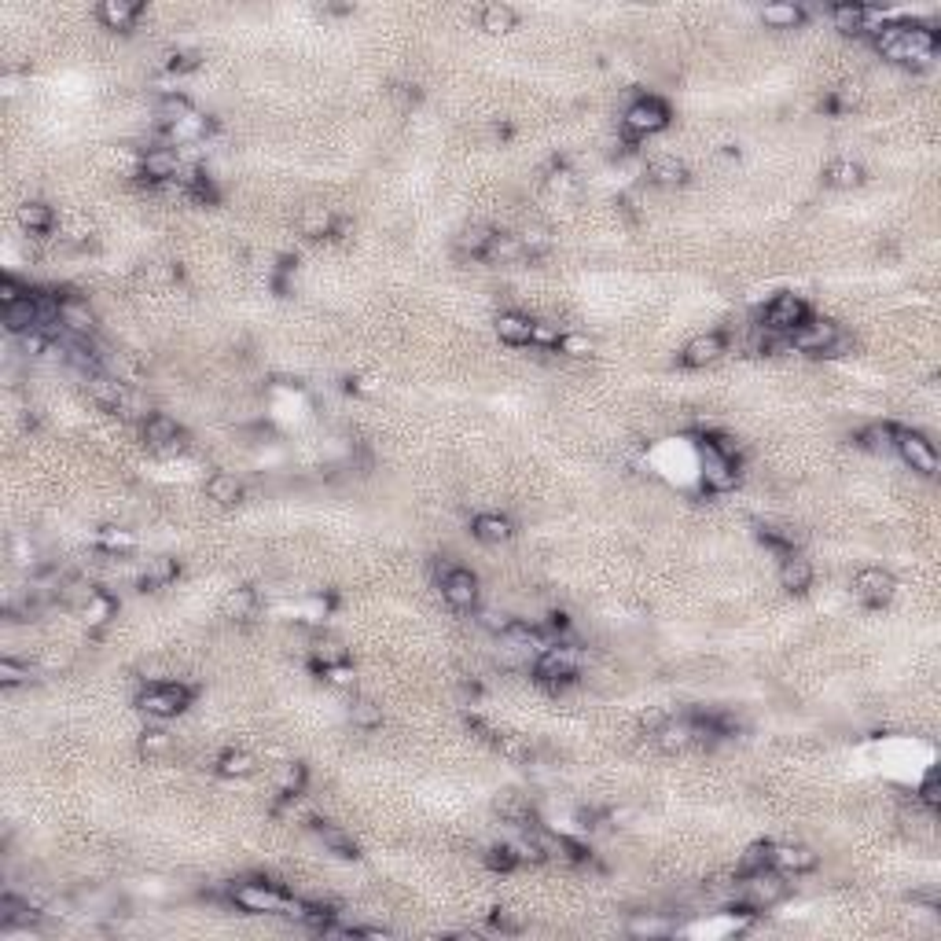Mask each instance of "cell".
Here are the masks:
<instances>
[{"instance_id":"48","label":"cell","mask_w":941,"mask_h":941,"mask_svg":"<svg viewBox=\"0 0 941 941\" xmlns=\"http://www.w3.org/2000/svg\"><path fill=\"white\" fill-rule=\"evenodd\" d=\"M515 258H526L522 247H519V236H497L493 247H490V254H486V261H497V265L515 261Z\"/></svg>"},{"instance_id":"43","label":"cell","mask_w":941,"mask_h":941,"mask_svg":"<svg viewBox=\"0 0 941 941\" xmlns=\"http://www.w3.org/2000/svg\"><path fill=\"white\" fill-rule=\"evenodd\" d=\"M519 247H522L526 258H541V254L551 250V232L544 225H530V228L519 232Z\"/></svg>"},{"instance_id":"44","label":"cell","mask_w":941,"mask_h":941,"mask_svg":"<svg viewBox=\"0 0 941 941\" xmlns=\"http://www.w3.org/2000/svg\"><path fill=\"white\" fill-rule=\"evenodd\" d=\"M34 681V670L19 658H0V688H23Z\"/></svg>"},{"instance_id":"7","label":"cell","mask_w":941,"mask_h":941,"mask_svg":"<svg viewBox=\"0 0 941 941\" xmlns=\"http://www.w3.org/2000/svg\"><path fill=\"white\" fill-rule=\"evenodd\" d=\"M842 339V328L835 320H824V317H809L805 324H798L791 335H787V346L794 353H809V357H827V349Z\"/></svg>"},{"instance_id":"52","label":"cell","mask_w":941,"mask_h":941,"mask_svg":"<svg viewBox=\"0 0 941 941\" xmlns=\"http://www.w3.org/2000/svg\"><path fill=\"white\" fill-rule=\"evenodd\" d=\"M919 802L934 813V809H941V787H937V769H930L926 776H923V784H919Z\"/></svg>"},{"instance_id":"10","label":"cell","mask_w":941,"mask_h":941,"mask_svg":"<svg viewBox=\"0 0 941 941\" xmlns=\"http://www.w3.org/2000/svg\"><path fill=\"white\" fill-rule=\"evenodd\" d=\"M813 313H809V306H805V298L802 295H791V291H784V295H776L769 306H765V313H762V328L765 331H776V335H791L798 324H805Z\"/></svg>"},{"instance_id":"38","label":"cell","mask_w":941,"mask_h":941,"mask_svg":"<svg viewBox=\"0 0 941 941\" xmlns=\"http://www.w3.org/2000/svg\"><path fill=\"white\" fill-rule=\"evenodd\" d=\"M479 23H482L486 34H511L515 23H519V15H515V8H508V5H486L482 15H479Z\"/></svg>"},{"instance_id":"11","label":"cell","mask_w":941,"mask_h":941,"mask_svg":"<svg viewBox=\"0 0 941 941\" xmlns=\"http://www.w3.org/2000/svg\"><path fill=\"white\" fill-rule=\"evenodd\" d=\"M441 596L452 611H479V600H482V589H479V578L463 571V567H452L449 578H441Z\"/></svg>"},{"instance_id":"13","label":"cell","mask_w":941,"mask_h":941,"mask_svg":"<svg viewBox=\"0 0 941 941\" xmlns=\"http://www.w3.org/2000/svg\"><path fill=\"white\" fill-rule=\"evenodd\" d=\"M894 592H897V582H894V574L883 571V567H868V571H861V574L854 578V596H857L865 607H883V603L894 600Z\"/></svg>"},{"instance_id":"40","label":"cell","mask_w":941,"mask_h":941,"mask_svg":"<svg viewBox=\"0 0 941 941\" xmlns=\"http://www.w3.org/2000/svg\"><path fill=\"white\" fill-rule=\"evenodd\" d=\"M192 111H196L192 100L180 96V92H166V96L158 100V122H162V126H177V122H184Z\"/></svg>"},{"instance_id":"28","label":"cell","mask_w":941,"mask_h":941,"mask_svg":"<svg viewBox=\"0 0 941 941\" xmlns=\"http://www.w3.org/2000/svg\"><path fill=\"white\" fill-rule=\"evenodd\" d=\"M207 497L218 504V508H236L243 501V482L228 470H218V475L207 479Z\"/></svg>"},{"instance_id":"3","label":"cell","mask_w":941,"mask_h":941,"mask_svg":"<svg viewBox=\"0 0 941 941\" xmlns=\"http://www.w3.org/2000/svg\"><path fill=\"white\" fill-rule=\"evenodd\" d=\"M228 897H232L236 908H243L250 916H288V908H291V897L284 890H276L272 883H265V879L236 883L228 890Z\"/></svg>"},{"instance_id":"45","label":"cell","mask_w":941,"mask_h":941,"mask_svg":"<svg viewBox=\"0 0 941 941\" xmlns=\"http://www.w3.org/2000/svg\"><path fill=\"white\" fill-rule=\"evenodd\" d=\"M559 339H562V328H559L555 320H533L530 346H533L537 353H548V349H555V346H559Z\"/></svg>"},{"instance_id":"26","label":"cell","mask_w":941,"mask_h":941,"mask_svg":"<svg viewBox=\"0 0 941 941\" xmlns=\"http://www.w3.org/2000/svg\"><path fill=\"white\" fill-rule=\"evenodd\" d=\"M470 533H475L482 544H504V541H511L515 526H511V519H508V515L486 511V515H479L475 522H470Z\"/></svg>"},{"instance_id":"58","label":"cell","mask_w":941,"mask_h":941,"mask_svg":"<svg viewBox=\"0 0 941 941\" xmlns=\"http://www.w3.org/2000/svg\"><path fill=\"white\" fill-rule=\"evenodd\" d=\"M324 673H328V681H331L335 688H353V684H357V677H353L349 663H346V666H331V670H324Z\"/></svg>"},{"instance_id":"29","label":"cell","mask_w":941,"mask_h":941,"mask_svg":"<svg viewBox=\"0 0 941 941\" xmlns=\"http://www.w3.org/2000/svg\"><path fill=\"white\" fill-rule=\"evenodd\" d=\"M19 225L30 232V236H48L56 228V210L48 203H23L19 207Z\"/></svg>"},{"instance_id":"30","label":"cell","mask_w":941,"mask_h":941,"mask_svg":"<svg viewBox=\"0 0 941 941\" xmlns=\"http://www.w3.org/2000/svg\"><path fill=\"white\" fill-rule=\"evenodd\" d=\"M88 394H92V401L96 405H104V409H122L126 405V398H129V390L118 383V379H111V375H96V379H88Z\"/></svg>"},{"instance_id":"19","label":"cell","mask_w":941,"mask_h":941,"mask_svg":"<svg viewBox=\"0 0 941 941\" xmlns=\"http://www.w3.org/2000/svg\"><path fill=\"white\" fill-rule=\"evenodd\" d=\"M813 578H816V571H813V562H809L805 555L791 551V555L780 559V585H784L787 592H794V596L809 592V589H813Z\"/></svg>"},{"instance_id":"55","label":"cell","mask_w":941,"mask_h":941,"mask_svg":"<svg viewBox=\"0 0 941 941\" xmlns=\"http://www.w3.org/2000/svg\"><path fill=\"white\" fill-rule=\"evenodd\" d=\"M493 926H497L501 934H519V930H522V919H519L511 908H497V912H493Z\"/></svg>"},{"instance_id":"35","label":"cell","mask_w":941,"mask_h":941,"mask_svg":"<svg viewBox=\"0 0 941 941\" xmlns=\"http://www.w3.org/2000/svg\"><path fill=\"white\" fill-rule=\"evenodd\" d=\"M177 574H180V567H177V559H169V555H158V559H151L147 562V571H144V589H151V592H158V589H169L173 582H177Z\"/></svg>"},{"instance_id":"47","label":"cell","mask_w":941,"mask_h":941,"mask_svg":"<svg viewBox=\"0 0 941 941\" xmlns=\"http://www.w3.org/2000/svg\"><path fill=\"white\" fill-rule=\"evenodd\" d=\"M306 784H309V769L291 762L284 765V776H279V794H306Z\"/></svg>"},{"instance_id":"20","label":"cell","mask_w":941,"mask_h":941,"mask_svg":"<svg viewBox=\"0 0 941 941\" xmlns=\"http://www.w3.org/2000/svg\"><path fill=\"white\" fill-rule=\"evenodd\" d=\"M493 239H497L493 225L470 221V225H463L460 236H456V254H460V258H486L490 247H493Z\"/></svg>"},{"instance_id":"42","label":"cell","mask_w":941,"mask_h":941,"mask_svg":"<svg viewBox=\"0 0 941 941\" xmlns=\"http://www.w3.org/2000/svg\"><path fill=\"white\" fill-rule=\"evenodd\" d=\"M769 845H773V842H754V845H746L743 857H739V865H735V875L743 879V875H754V872L769 868Z\"/></svg>"},{"instance_id":"33","label":"cell","mask_w":941,"mask_h":941,"mask_svg":"<svg viewBox=\"0 0 941 941\" xmlns=\"http://www.w3.org/2000/svg\"><path fill=\"white\" fill-rule=\"evenodd\" d=\"M218 773L225 780H247V776L258 773V758L247 754V750H225V754L218 758Z\"/></svg>"},{"instance_id":"53","label":"cell","mask_w":941,"mask_h":941,"mask_svg":"<svg viewBox=\"0 0 941 941\" xmlns=\"http://www.w3.org/2000/svg\"><path fill=\"white\" fill-rule=\"evenodd\" d=\"M26 295H30V291L19 284L15 276H5V279H0V309H8V306H15V302H23Z\"/></svg>"},{"instance_id":"16","label":"cell","mask_w":941,"mask_h":941,"mask_svg":"<svg viewBox=\"0 0 941 941\" xmlns=\"http://www.w3.org/2000/svg\"><path fill=\"white\" fill-rule=\"evenodd\" d=\"M724 353H728V339L721 331H703L681 349V364L684 368H706V364H717Z\"/></svg>"},{"instance_id":"37","label":"cell","mask_w":941,"mask_h":941,"mask_svg":"<svg viewBox=\"0 0 941 941\" xmlns=\"http://www.w3.org/2000/svg\"><path fill=\"white\" fill-rule=\"evenodd\" d=\"M831 26L845 37L865 34V5H835L831 8Z\"/></svg>"},{"instance_id":"41","label":"cell","mask_w":941,"mask_h":941,"mask_svg":"<svg viewBox=\"0 0 941 941\" xmlns=\"http://www.w3.org/2000/svg\"><path fill=\"white\" fill-rule=\"evenodd\" d=\"M115 611H118V603H115V596H107V592H96L85 607H81V614H85V622L92 625V629H100V625H107L111 618H115Z\"/></svg>"},{"instance_id":"24","label":"cell","mask_w":941,"mask_h":941,"mask_svg":"<svg viewBox=\"0 0 941 941\" xmlns=\"http://www.w3.org/2000/svg\"><path fill=\"white\" fill-rule=\"evenodd\" d=\"M497 339L508 342V346H530V331H533V317L526 313H515V309H504L497 317Z\"/></svg>"},{"instance_id":"22","label":"cell","mask_w":941,"mask_h":941,"mask_svg":"<svg viewBox=\"0 0 941 941\" xmlns=\"http://www.w3.org/2000/svg\"><path fill=\"white\" fill-rule=\"evenodd\" d=\"M0 317H5V331H8L12 339H19V335L34 331V328L41 324V313H37V295L30 291L23 302H15V306H8V309H0Z\"/></svg>"},{"instance_id":"39","label":"cell","mask_w":941,"mask_h":941,"mask_svg":"<svg viewBox=\"0 0 941 941\" xmlns=\"http://www.w3.org/2000/svg\"><path fill=\"white\" fill-rule=\"evenodd\" d=\"M349 721H353V728H360V732H375V728L383 724V706L371 703V699H353V703H349Z\"/></svg>"},{"instance_id":"5","label":"cell","mask_w":941,"mask_h":941,"mask_svg":"<svg viewBox=\"0 0 941 941\" xmlns=\"http://www.w3.org/2000/svg\"><path fill=\"white\" fill-rule=\"evenodd\" d=\"M894 452L905 460V467H912L923 479H934L937 467H941L934 441L919 430H908V427H894Z\"/></svg>"},{"instance_id":"57","label":"cell","mask_w":941,"mask_h":941,"mask_svg":"<svg viewBox=\"0 0 941 941\" xmlns=\"http://www.w3.org/2000/svg\"><path fill=\"white\" fill-rule=\"evenodd\" d=\"M140 750H144V754H162V750H169V735L166 732H144Z\"/></svg>"},{"instance_id":"59","label":"cell","mask_w":941,"mask_h":941,"mask_svg":"<svg viewBox=\"0 0 941 941\" xmlns=\"http://www.w3.org/2000/svg\"><path fill=\"white\" fill-rule=\"evenodd\" d=\"M306 618H309V622H324V618H328V603H324V600L309 603V607H306Z\"/></svg>"},{"instance_id":"23","label":"cell","mask_w":941,"mask_h":941,"mask_svg":"<svg viewBox=\"0 0 941 941\" xmlns=\"http://www.w3.org/2000/svg\"><path fill=\"white\" fill-rule=\"evenodd\" d=\"M824 184L827 187H838V192H850V187H861L865 184V169L861 162L854 158H835L824 166Z\"/></svg>"},{"instance_id":"18","label":"cell","mask_w":941,"mask_h":941,"mask_svg":"<svg viewBox=\"0 0 941 941\" xmlns=\"http://www.w3.org/2000/svg\"><path fill=\"white\" fill-rule=\"evenodd\" d=\"M59 324L70 331V335H92L96 331V309L88 306V298H77V295H66L63 306H59Z\"/></svg>"},{"instance_id":"46","label":"cell","mask_w":941,"mask_h":941,"mask_svg":"<svg viewBox=\"0 0 941 941\" xmlns=\"http://www.w3.org/2000/svg\"><path fill=\"white\" fill-rule=\"evenodd\" d=\"M555 349L567 353V357H589V353H596V342H592L585 331H562V339H559Z\"/></svg>"},{"instance_id":"4","label":"cell","mask_w":941,"mask_h":941,"mask_svg":"<svg viewBox=\"0 0 941 941\" xmlns=\"http://www.w3.org/2000/svg\"><path fill=\"white\" fill-rule=\"evenodd\" d=\"M784 897H787V879H784V872H776V868H762V872H754V875H743V879H739V894H735L739 905L754 908V912L776 908Z\"/></svg>"},{"instance_id":"14","label":"cell","mask_w":941,"mask_h":941,"mask_svg":"<svg viewBox=\"0 0 941 941\" xmlns=\"http://www.w3.org/2000/svg\"><path fill=\"white\" fill-rule=\"evenodd\" d=\"M651 739H654V746L663 750V754H688V750H695L692 717H670V721H658V724L651 728Z\"/></svg>"},{"instance_id":"1","label":"cell","mask_w":941,"mask_h":941,"mask_svg":"<svg viewBox=\"0 0 941 941\" xmlns=\"http://www.w3.org/2000/svg\"><path fill=\"white\" fill-rule=\"evenodd\" d=\"M872 45L883 59L901 63V66H926L937 56V34L930 26H905V23H886L872 34Z\"/></svg>"},{"instance_id":"56","label":"cell","mask_w":941,"mask_h":941,"mask_svg":"<svg viewBox=\"0 0 941 941\" xmlns=\"http://www.w3.org/2000/svg\"><path fill=\"white\" fill-rule=\"evenodd\" d=\"M196 66H199V56H196V52H173L169 63H166L169 74H184V70H196Z\"/></svg>"},{"instance_id":"36","label":"cell","mask_w":941,"mask_h":941,"mask_svg":"<svg viewBox=\"0 0 941 941\" xmlns=\"http://www.w3.org/2000/svg\"><path fill=\"white\" fill-rule=\"evenodd\" d=\"M629 934L632 937H670L673 934V923L658 912H636L629 919Z\"/></svg>"},{"instance_id":"17","label":"cell","mask_w":941,"mask_h":941,"mask_svg":"<svg viewBox=\"0 0 941 941\" xmlns=\"http://www.w3.org/2000/svg\"><path fill=\"white\" fill-rule=\"evenodd\" d=\"M140 434H144L147 449H158V452H177V449H180V441H184V434H180L177 420H173V416H166V412H151V416H144Z\"/></svg>"},{"instance_id":"27","label":"cell","mask_w":941,"mask_h":941,"mask_svg":"<svg viewBox=\"0 0 941 941\" xmlns=\"http://www.w3.org/2000/svg\"><path fill=\"white\" fill-rule=\"evenodd\" d=\"M309 658L317 670H331V666H346L349 663V647L339 636H317L309 647Z\"/></svg>"},{"instance_id":"34","label":"cell","mask_w":941,"mask_h":941,"mask_svg":"<svg viewBox=\"0 0 941 941\" xmlns=\"http://www.w3.org/2000/svg\"><path fill=\"white\" fill-rule=\"evenodd\" d=\"M647 180L658 184V187H681L688 180V166L677 162V158H654L651 169H647Z\"/></svg>"},{"instance_id":"21","label":"cell","mask_w":941,"mask_h":941,"mask_svg":"<svg viewBox=\"0 0 941 941\" xmlns=\"http://www.w3.org/2000/svg\"><path fill=\"white\" fill-rule=\"evenodd\" d=\"M140 15H144V5H133V0H104V5L96 8V19L107 30H118V34H129Z\"/></svg>"},{"instance_id":"6","label":"cell","mask_w":941,"mask_h":941,"mask_svg":"<svg viewBox=\"0 0 941 941\" xmlns=\"http://www.w3.org/2000/svg\"><path fill=\"white\" fill-rule=\"evenodd\" d=\"M670 104L666 100H658V96H636L629 107H625V115H622V126H625V133L636 140V137H654V133H663L666 126H670Z\"/></svg>"},{"instance_id":"51","label":"cell","mask_w":941,"mask_h":941,"mask_svg":"<svg viewBox=\"0 0 941 941\" xmlns=\"http://www.w3.org/2000/svg\"><path fill=\"white\" fill-rule=\"evenodd\" d=\"M861 445L868 452H894V427H868L861 434Z\"/></svg>"},{"instance_id":"2","label":"cell","mask_w":941,"mask_h":941,"mask_svg":"<svg viewBox=\"0 0 941 941\" xmlns=\"http://www.w3.org/2000/svg\"><path fill=\"white\" fill-rule=\"evenodd\" d=\"M578 670H582V647L571 643V640H555L548 643L537 663H533V677L548 688V692H562L567 684L578 681Z\"/></svg>"},{"instance_id":"50","label":"cell","mask_w":941,"mask_h":941,"mask_svg":"<svg viewBox=\"0 0 941 941\" xmlns=\"http://www.w3.org/2000/svg\"><path fill=\"white\" fill-rule=\"evenodd\" d=\"M100 548L104 551H133V544H137V537L129 533V530H118V526H107V530H100Z\"/></svg>"},{"instance_id":"9","label":"cell","mask_w":941,"mask_h":941,"mask_svg":"<svg viewBox=\"0 0 941 941\" xmlns=\"http://www.w3.org/2000/svg\"><path fill=\"white\" fill-rule=\"evenodd\" d=\"M699 456H703V486L713 493H728L739 486V463L732 456H724L710 438L699 441Z\"/></svg>"},{"instance_id":"25","label":"cell","mask_w":941,"mask_h":941,"mask_svg":"<svg viewBox=\"0 0 941 941\" xmlns=\"http://www.w3.org/2000/svg\"><path fill=\"white\" fill-rule=\"evenodd\" d=\"M313 835L324 842V850L328 854H335V857H357V845H353V838H349V831L346 827H339V824H328V820H313Z\"/></svg>"},{"instance_id":"32","label":"cell","mask_w":941,"mask_h":941,"mask_svg":"<svg viewBox=\"0 0 941 941\" xmlns=\"http://www.w3.org/2000/svg\"><path fill=\"white\" fill-rule=\"evenodd\" d=\"M802 19H805L802 5H791V0H780V5H765L762 8V23L773 26V30H794V26H802Z\"/></svg>"},{"instance_id":"15","label":"cell","mask_w":941,"mask_h":941,"mask_svg":"<svg viewBox=\"0 0 941 941\" xmlns=\"http://www.w3.org/2000/svg\"><path fill=\"white\" fill-rule=\"evenodd\" d=\"M820 865V857L809 850V845H798V842H780V845H769V868L784 872V875H805Z\"/></svg>"},{"instance_id":"54","label":"cell","mask_w":941,"mask_h":941,"mask_svg":"<svg viewBox=\"0 0 941 941\" xmlns=\"http://www.w3.org/2000/svg\"><path fill=\"white\" fill-rule=\"evenodd\" d=\"M228 614H236L239 622H243V618H254V592H250V589H239V592L228 600Z\"/></svg>"},{"instance_id":"12","label":"cell","mask_w":941,"mask_h":941,"mask_svg":"<svg viewBox=\"0 0 941 941\" xmlns=\"http://www.w3.org/2000/svg\"><path fill=\"white\" fill-rule=\"evenodd\" d=\"M180 169H184V158H180L177 147L158 144V147H147L140 155V177L151 180V184H169V180L180 177Z\"/></svg>"},{"instance_id":"31","label":"cell","mask_w":941,"mask_h":941,"mask_svg":"<svg viewBox=\"0 0 941 941\" xmlns=\"http://www.w3.org/2000/svg\"><path fill=\"white\" fill-rule=\"evenodd\" d=\"M335 225H339V218H335L328 207H306L302 218H298V228H302V236H309V239L335 236Z\"/></svg>"},{"instance_id":"8","label":"cell","mask_w":941,"mask_h":941,"mask_svg":"<svg viewBox=\"0 0 941 941\" xmlns=\"http://www.w3.org/2000/svg\"><path fill=\"white\" fill-rule=\"evenodd\" d=\"M187 703H192V688H187V684H151V688H144L137 695V706L147 717H158V721L184 713Z\"/></svg>"},{"instance_id":"49","label":"cell","mask_w":941,"mask_h":941,"mask_svg":"<svg viewBox=\"0 0 941 941\" xmlns=\"http://www.w3.org/2000/svg\"><path fill=\"white\" fill-rule=\"evenodd\" d=\"M486 865H490L493 872H511V868H519L522 861H519V854H515L511 842H501V845H493V850L486 854Z\"/></svg>"}]
</instances>
